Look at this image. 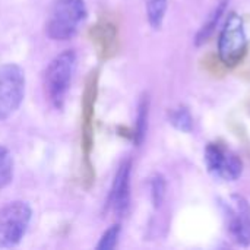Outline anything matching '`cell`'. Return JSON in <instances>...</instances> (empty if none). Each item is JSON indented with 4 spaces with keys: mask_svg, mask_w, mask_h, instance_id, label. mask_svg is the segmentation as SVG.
<instances>
[{
    "mask_svg": "<svg viewBox=\"0 0 250 250\" xmlns=\"http://www.w3.org/2000/svg\"><path fill=\"white\" fill-rule=\"evenodd\" d=\"M94 32V42L97 44L98 47V53L107 59L113 50H114V42H116V29L113 25H110L108 22H104V23H100L97 26H94L92 29Z\"/></svg>",
    "mask_w": 250,
    "mask_h": 250,
    "instance_id": "10",
    "label": "cell"
},
{
    "mask_svg": "<svg viewBox=\"0 0 250 250\" xmlns=\"http://www.w3.org/2000/svg\"><path fill=\"white\" fill-rule=\"evenodd\" d=\"M226 3H227V0L221 1V3L215 7V10L211 13V16L208 18V21L204 23V26L199 29V32H198V35H196V45H201V44L207 42L208 38L212 35V32L215 31V26H217V23H218V21H220V18H221L223 12H224V9H226Z\"/></svg>",
    "mask_w": 250,
    "mask_h": 250,
    "instance_id": "12",
    "label": "cell"
},
{
    "mask_svg": "<svg viewBox=\"0 0 250 250\" xmlns=\"http://www.w3.org/2000/svg\"><path fill=\"white\" fill-rule=\"evenodd\" d=\"M85 18L86 7L83 0H59L48 18L47 35L57 41L69 40L78 32Z\"/></svg>",
    "mask_w": 250,
    "mask_h": 250,
    "instance_id": "2",
    "label": "cell"
},
{
    "mask_svg": "<svg viewBox=\"0 0 250 250\" xmlns=\"http://www.w3.org/2000/svg\"><path fill=\"white\" fill-rule=\"evenodd\" d=\"M25 94V75L18 64L0 66V120L13 114Z\"/></svg>",
    "mask_w": 250,
    "mask_h": 250,
    "instance_id": "5",
    "label": "cell"
},
{
    "mask_svg": "<svg viewBox=\"0 0 250 250\" xmlns=\"http://www.w3.org/2000/svg\"><path fill=\"white\" fill-rule=\"evenodd\" d=\"M148 114H149V98H148V95H144L139 101L136 127H135V133H133V139H135L136 145H141L145 138L146 127H148Z\"/></svg>",
    "mask_w": 250,
    "mask_h": 250,
    "instance_id": "11",
    "label": "cell"
},
{
    "mask_svg": "<svg viewBox=\"0 0 250 250\" xmlns=\"http://www.w3.org/2000/svg\"><path fill=\"white\" fill-rule=\"evenodd\" d=\"M119 236H120V226H119V224L111 226V227H110L104 234H103V237L100 239V242H98V245H97V249H100V250L114 249V248H116V245H117Z\"/></svg>",
    "mask_w": 250,
    "mask_h": 250,
    "instance_id": "17",
    "label": "cell"
},
{
    "mask_svg": "<svg viewBox=\"0 0 250 250\" xmlns=\"http://www.w3.org/2000/svg\"><path fill=\"white\" fill-rule=\"evenodd\" d=\"M168 119H170V123L177 130L189 133L193 129V119H192V116L186 107H179V108L171 110L168 114Z\"/></svg>",
    "mask_w": 250,
    "mask_h": 250,
    "instance_id": "14",
    "label": "cell"
},
{
    "mask_svg": "<svg viewBox=\"0 0 250 250\" xmlns=\"http://www.w3.org/2000/svg\"><path fill=\"white\" fill-rule=\"evenodd\" d=\"M248 37L242 18L237 13H230L218 40V57L226 66L237 64L246 54Z\"/></svg>",
    "mask_w": 250,
    "mask_h": 250,
    "instance_id": "4",
    "label": "cell"
},
{
    "mask_svg": "<svg viewBox=\"0 0 250 250\" xmlns=\"http://www.w3.org/2000/svg\"><path fill=\"white\" fill-rule=\"evenodd\" d=\"M130 171H132V161L125 160L114 177L108 204L113 208V211L119 215L123 217L127 212L129 208V201H130Z\"/></svg>",
    "mask_w": 250,
    "mask_h": 250,
    "instance_id": "9",
    "label": "cell"
},
{
    "mask_svg": "<svg viewBox=\"0 0 250 250\" xmlns=\"http://www.w3.org/2000/svg\"><path fill=\"white\" fill-rule=\"evenodd\" d=\"M76 67V54L73 50H64L57 54L44 73V91L48 101L56 108H62L69 91L72 76Z\"/></svg>",
    "mask_w": 250,
    "mask_h": 250,
    "instance_id": "1",
    "label": "cell"
},
{
    "mask_svg": "<svg viewBox=\"0 0 250 250\" xmlns=\"http://www.w3.org/2000/svg\"><path fill=\"white\" fill-rule=\"evenodd\" d=\"M151 198L155 208H160L166 198V180L160 174L154 176L151 180Z\"/></svg>",
    "mask_w": 250,
    "mask_h": 250,
    "instance_id": "16",
    "label": "cell"
},
{
    "mask_svg": "<svg viewBox=\"0 0 250 250\" xmlns=\"http://www.w3.org/2000/svg\"><path fill=\"white\" fill-rule=\"evenodd\" d=\"M13 177V158L10 152L0 145V189L6 188Z\"/></svg>",
    "mask_w": 250,
    "mask_h": 250,
    "instance_id": "15",
    "label": "cell"
},
{
    "mask_svg": "<svg viewBox=\"0 0 250 250\" xmlns=\"http://www.w3.org/2000/svg\"><path fill=\"white\" fill-rule=\"evenodd\" d=\"M167 0H146L148 22L154 29H160L166 16Z\"/></svg>",
    "mask_w": 250,
    "mask_h": 250,
    "instance_id": "13",
    "label": "cell"
},
{
    "mask_svg": "<svg viewBox=\"0 0 250 250\" xmlns=\"http://www.w3.org/2000/svg\"><path fill=\"white\" fill-rule=\"evenodd\" d=\"M98 70H92L86 79V86L82 98V151L85 154L86 164H89V154L94 141V107L98 94Z\"/></svg>",
    "mask_w": 250,
    "mask_h": 250,
    "instance_id": "8",
    "label": "cell"
},
{
    "mask_svg": "<svg viewBox=\"0 0 250 250\" xmlns=\"http://www.w3.org/2000/svg\"><path fill=\"white\" fill-rule=\"evenodd\" d=\"M205 163L208 170L218 179L226 182L237 180L243 171V164L237 155L220 146L218 144H209L205 151Z\"/></svg>",
    "mask_w": 250,
    "mask_h": 250,
    "instance_id": "7",
    "label": "cell"
},
{
    "mask_svg": "<svg viewBox=\"0 0 250 250\" xmlns=\"http://www.w3.org/2000/svg\"><path fill=\"white\" fill-rule=\"evenodd\" d=\"M224 215L227 221V231L230 239L240 245H250V205L249 202L240 196L233 195L226 202H223Z\"/></svg>",
    "mask_w": 250,
    "mask_h": 250,
    "instance_id": "6",
    "label": "cell"
},
{
    "mask_svg": "<svg viewBox=\"0 0 250 250\" xmlns=\"http://www.w3.org/2000/svg\"><path fill=\"white\" fill-rule=\"evenodd\" d=\"M32 211L26 202L15 201L0 209V246L13 248L25 236Z\"/></svg>",
    "mask_w": 250,
    "mask_h": 250,
    "instance_id": "3",
    "label": "cell"
}]
</instances>
